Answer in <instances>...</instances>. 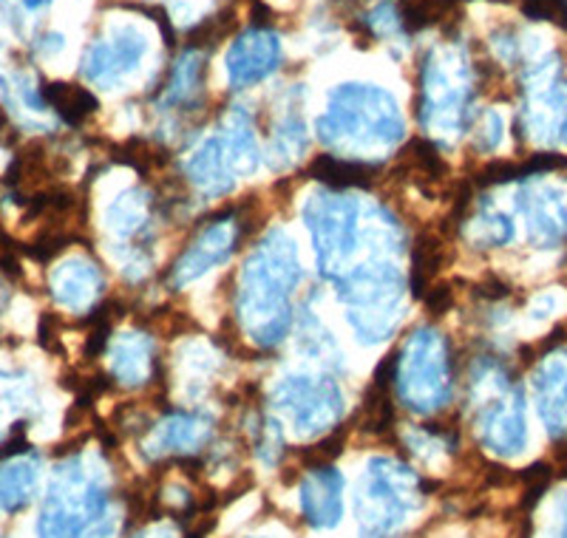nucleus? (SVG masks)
<instances>
[{"label":"nucleus","instance_id":"nucleus-16","mask_svg":"<svg viewBox=\"0 0 567 538\" xmlns=\"http://www.w3.org/2000/svg\"><path fill=\"white\" fill-rule=\"evenodd\" d=\"M298 505L303 521L318 530L336 527L343 516V476L332 465H318L301 479Z\"/></svg>","mask_w":567,"mask_h":538},{"label":"nucleus","instance_id":"nucleus-32","mask_svg":"<svg viewBox=\"0 0 567 538\" xmlns=\"http://www.w3.org/2000/svg\"><path fill=\"white\" fill-rule=\"evenodd\" d=\"M136 538H174V532L165 530V527H151V530L140 532V536H136Z\"/></svg>","mask_w":567,"mask_h":538},{"label":"nucleus","instance_id":"nucleus-1","mask_svg":"<svg viewBox=\"0 0 567 538\" xmlns=\"http://www.w3.org/2000/svg\"><path fill=\"white\" fill-rule=\"evenodd\" d=\"M301 281L296 241L284 230L267 232L247 258L239 283V318L258 346H276L292 323V292Z\"/></svg>","mask_w":567,"mask_h":538},{"label":"nucleus","instance_id":"nucleus-22","mask_svg":"<svg viewBox=\"0 0 567 538\" xmlns=\"http://www.w3.org/2000/svg\"><path fill=\"white\" fill-rule=\"evenodd\" d=\"M154 349L145 334H120L111 346V374L123 385H142L151 374Z\"/></svg>","mask_w":567,"mask_h":538},{"label":"nucleus","instance_id":"nucleus-10","mask_svg":"<svg viewBox=\"0 0 567 538\" xmlns=\"http://www.w3.org/2000/svg\"><path fill=\"white\" fill-rule=\"evenodd\" d=\"M276 411L290 420L301 436H316L329 431L343 414L341 389L327 374H287L272 391Z\"/></svg>","mask_w":567,"mask_h":538},{"label":"nucleus","instance_id":"nucleus-20","mask_svg":"<svg viewBox=\"0 0 567 538\" xmlns=\"http://www.w3.org/2000/svg\"><path fill=\"white\" fill-rule=\"evenodd\" d=\"M207 58L199 49H185L179 60L171 69L168 83L162 85V94L156 100L162 111L168 108H196L205 94V77H207Z\"/></svg>","mask_w":567,"mask_h":538},{"label":"nucleus","instance_id":"nucleus-27","mask_svg":"<svg viewBox=\"0 0 567 538\" xmlns=\"http://www.w3.org/2000/svg\"><path fill=\"white\" fill-rule=\"evenodd\" d=\"M503 134H505L503 116L496 114V111H485L477 122V131H474V142H477L480 151L488 154V151H494L496 145L503 142Z\"/></svg>","mask_w":567,"mask_h":538},{"label":"nucleus","instance_id":"nucleus-28","mask_svg":"<svg viewBox=\"0 0 567 538\" xmlns=\"http://www.w3.org/2000/svg\"><path fill=\"white\" fill-rule=\"evenodd\" d=\"M525 14L567 29V0H525Z\"/></svg>","mask_w":567,"mask_h":538},{"label":"nucleus","instance_id":"nucleus-2","mask_svg":"<svg viewBox=\"0 0 567 538\" xmlns=\"http://www.w3.org/2000/svg\"><path fill=\"white\" fill-rule=\"evenodd\" d=\"M403 114L386 89L372 83H343L329 94L318 116V136L341 159H369L403 139Z\"/></svg>","mask_w":567,"mask_h":538},{"label":"nucleus","instance_id":"nucleus-17","mask_svg":"<svg viewBox=\"0 0 567 538\" xmlns=\"http://www.w3.org/2000/svg\"><path fill=\"white\" fill-rule=\"evenodd\" d=\"M185 176L202 196H225L233 190L239 174H236V165H233V156L221 134L207 136L187 154Z\"/></svg>","mask_w":567,"mask_h":538},{"label":"nucleus","instance_id":"nucleus-7","mask_svg":"<svg viewBox=\"0 0 567 538\" xmlns=\"http://www.w3.org/2000/svg\"><path fill=\"white\" fill-rule=\"evenodd\" d=\"M417 476L400 462L374 456L354 496L361 538H394L403 530L412 510H417Z\"/></svg>","mask_w":567,"mask_h":538},{"label":"nucleus","instance_id":"nucleus-6","mask_svg":"<svg viewBox=\"0 0 567 538\" xmlns=\"http://www.w3.org/2000/svg\"><path fill=\"white\" fill-rule=\"evenodd\" d=\"M454 369L449 340L437 329H417L394 358V391L417 414H434L452 400Z\"/></svg>","mask_w":567,"mask_h":538},{"label":"nucleus","instance_id":"nucleus-9","mask_svg":"<svg viewBox=\"0 0 567 538\" xmlns=\"http://www.w3.org/2000/svg\"><path fill=\"white\" fill-rule=\"evenodd\" d=\"M303 221L316 244L321 276L338 281L361 241V207L341 190L318 193L303 205Z\"/></svg>","mask_w":567,"mask_h":538},{"label":"nucleus","instance_id":"nucleus-4","mask_svg":"<svg viewBox=\"0 0 567 538\" xmlns=\"http://www.w3.org/2000/svg\"><path fill=\"white\" fill-rule=\"evenodd\" d=\"M471 96H474V71L460 45H437L423 63L420 80V122L434 136L454 139L465 131Z\"/></svg>","mask_w":567,"mask_h":538},{"label":"nucleus","instance_id":"nucleus-31","mask_svg":"<svg viewBox=\"0 0 567 538\" xmlns=\"http://www.w3.org/2000/svg\"><path fill=\"white\" fill-rule=\"evenodd\" d=\"M559 538H567V494L559 499Z\"/></svg>","mask_w":567,"mask_h":538},{"label":"nucleus","instance_id":"nucleus-3","mask_svg":"<svg viewBox=\"0 0 567 538\" xmlns=\"http://www.w3.org/2000/svg\"><path fill=\"white\" fill-rule=\"evenodd\" d=\"M111 532L109 487L85 456L60 462L38 519L40 538H105Z\"/></svg>","mask_w":567,"mask_h":538},{"label":"nucleus","instance_id":"nucleus-15","mask_svg":"<svg viewBox=\"0 0 567 538\" xmlns=\"http://www.w3.org/2000/svg\"><path fill=\"white\" fill-rule=\"evenodd\" d=\"M534 400L550 436H567V349L545 354L534 369Z\"/></svg>","mask_w":567,"mask_h":538},{"label":"nucleus","instance_id":"nucleus-12","mask_svg":"<svg viewBox=\"0 0 567 538\" xmlns=\"http://www.w3.org/2000/svg\"><path fill=\"white\" fill-rule=\"evenodd\" d=\"M516 199L534 247L554 250L567 241V185L545 176H530L519 187Z\"/></svg>","mask_w":567,"mask_h":538},{"label":"nucleus","instance_id":"nucleus-5","mask_svg":"<svg viewBox=\"0 0 567 538\" xmlns=\"http://www.w3.org/2000/svg\"><path fill=\"white\" fill-rule=\"evenodd\" d=\"M347 318L363 343H381L398 329L403 312V276L389 261H367L338 278Z\"/></svg>","mask_w":567,"mask_h":538},{"label":"nucleus","instance_id":"nucleus-26","mask_svg":"<svg viewBox=\"0 0 567 538\" xmlns=\"http://www.w3.org/2000/svg\"><path fill=\"white\" fill-rule=\"evenodd\" d=\"M471 241L477 247H505L514 241V218L503 210H483L471 221Z\"/></svg>","mask_w":567,"mask_h":538},{"label":"nucleus","instance_id":"nucleus-24","mask_svg":"<svg viewBox=\"0 0 567 538\" xmlns=\"http://www.w3.org/2000/svg\"><path fill=\"white\" fill-rule=\"evenodd\" d=\"M43 96H45V103H49V108H54V114H60L65 122H71V125L89 120V116L97 111V100H94V94L80 89V85H65V83L45 85Z\"/></svg>","mask_w":567,"mask_h":538},{"label":"nucleus","instance_id":"nucleus-14","mask_svg":"<svg viewBox=\"0 0 567 538\" xmlns=\"http://www.w3.org/2000/svg\"><path fill=\"white\" fill-rule=\"evenodd\" d=\"M281 65V40L265 27H252L233 40L227 52V77L233 89H250L278 71Z\"/></svg>","mask_w":567,"mask_h":538},{"label":"nucleus","instance_id":"nucleus-8","mask_svg":"<svg viewBox=\"0 0 567 538\" xmlns=\"http://www.w3.org/2000/svg\"><path fill=\"white\" fill-rule=\"evenodd\" d=\"M480 391H485L477 414L480 443L496 456L523 454L528 445V420H525L523 391L508 383L505 369L494 363L480 365L477 372Z\"/></svg>","mask_w":567,"mask_h":538},{"label":"nucleus","instance_id":"nucleus-18","mask_svg":"<svg viewBox=\"0 0 567 538\" xmlns=\"http://www.w3.org/2000/svg\"><path fill=\"white\" fill-rule=\"evenodd\" d=\"M52 298L69 312H85L103 292V272L94 261L71 256L52 272Z\"/></svg>","mask_w":567,"mask_h":538},{"label":"nucleus","instance_id":"nucleus-30","mask_svg":"<svg viewBox=\"0 0 567 538\" xmlns=\"http://www.w3.org/2000/svg\"><path fill=\"white\" fill-rule=\"evenodd\" d=\"M63 34H58V32H45V34H40L38 38V45H34V49H38L40 54H45V58H49V54H58L60 49H63Z\"/></svg>","mask_w":567,"mask_h":538},{"label":"nucleus","instance_id":"nucleus-33","mask_svg":"<svg viewBox=\"0 0 567 538\" xmlns=\"http://www.w3.org/2000/svg\"><path fill=\"white\" fill-rule=\"evenodd\" d=\"M559 139H561V142H565V145H567V116H565V120H561V128H559Z\"/></svg>","mask_w":567,"mask_h":538},{"label":"nucleus","instance_id":"nucleus-29","mask_svg":"<svg viewBox=\"0 0 567 538\" xmlns=\"http://www.w3.org/2000/svg\"><path fill=\"white\" fill-rule=\"evenodd\" d=\"M3 3V14L9 18V23H18V18L23 12H43L52 0H0Z\"/></svg>","mask_w":567,"mask_h":538},{"label":"nucleus","instance_id":"nucleus-13","mask_svg":"<svg viewBox=\"0 0 567 538\" xmlns=\"http://www.w3.org/2000/svg\"><path fill=\"white\" fill-rule=\"evenodd\" d=\"M236 244H239V225L233 218H219V221L202 227L171 269L174 287H187L205 272H210L213 267L225 263L236 252Z\"/></svg>","mask_w":567,"mask_h":538},{"label":"nucleus","instance_id":"nucleus-23","mask_svg":"<svg viewBox=\"0 0 567 538\" xmlns=\"http://www.w3.org/2000/svg\"><path fill=\"white\" fill-rule=\"evenodd\" d=\"M148 196L140 190H128L111 201V207L105 210V225H109V230L114 232L116 238H123L125 241V238L140 236V232L148 227Z\"/></svg>","mask_w":567,"mask_h":538},{"label":"nucleus","instance_id":"nucleus-19","mask_svg":"<svg viewBox=\"0 0 567 538\" xmlns=\"http://www.w3.org/2000/svg\"><path fill=\"white\" fill-rule=\"evenodd\" d=\"M213 428L210 420L199 417V414H185V411H176L171 417L162 420L159 425L151 434L145 451L148 454H196L207 445Z\"/></svg>","mask_w":567,"mask_h":538},{"label":"nucleus","instance_id":"nucleus-25","mask_svg":"<svg viewBox=\"0 0 567 538\" xmlns=\"http://www.w3.org/2000/svg\"><path fill=\"white\" fill-rule=\"evenodd\" d=\"M303 148H307L303 120L298 114H284L281 122L276 125V134H272L270 162L276 167H290L303 154Z\"/></svg>","mask_w":567,"mask_h":538},{"label":"nucleus","instance_id":"nucleus-21","mask_svg":"<svg viewBox=\"0 0 567 538\" xmlns=\"http://www.w3.org/2000/svg\"><path fill=\"white\" fill-rule=\"evenodd\" d=\"M40 482V456L32 451H9L0 459V507L18 513L34 499Z\"/></svg>","mask_w":567,"mask_h":538},{"label":"nucleus","instance_id":"nucleus-11","mask_svg":"<svg viewBox=\"0 0 567 538\" xmlns=\"http://www.w3.org/2000/svg\"><path fill=\"white\" fill-rule=\"evenodd\" d=\"M148 54V34L136 23H114L94 38L83 54V77L97 89H114L140 69Z\"/></svg>","mask_w":567,"mask_h":538}]
</instances>
